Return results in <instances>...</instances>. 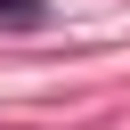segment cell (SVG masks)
I'll use <instances>...</instances> for the list:
<instances>
[{"label":"cell","instance_id":"1","mask_svg":"<svg viewBox=\"0 0 130 130\" xmlns=\"http://www.w3.org/2000/svg\"><path fill=\"white\" fill-rule=\"evenodd\" d=\"M0 16H16V24H32V16H41V0H0Z\"/></svg>","mask_w":130,"mask_h":130}]
</instances>
